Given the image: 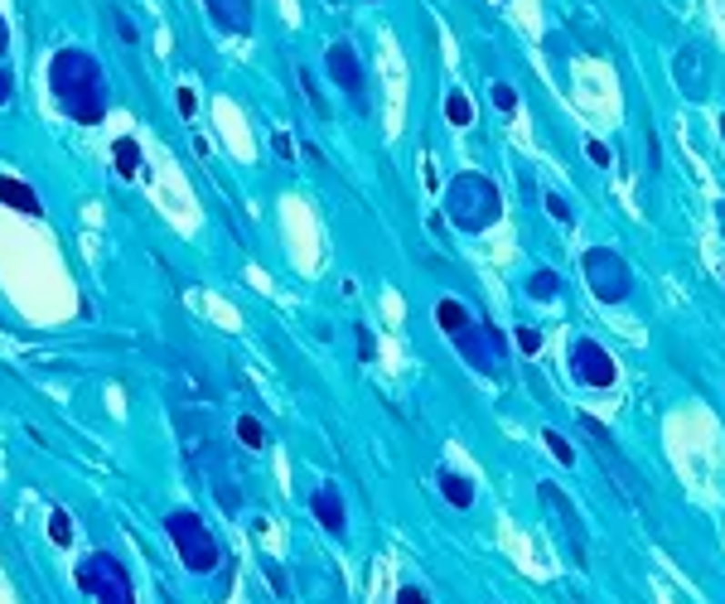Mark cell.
Listing matches in <instances>:
<instances>
[{"label": "cell", "instance_id": "cell-29", "mask_svg": "<svg viewBox=\"0 0 725 604\" xmlns=\"http://www.w3.org/2000/svg\"><path fill=\"white\" fill-rule=\"evenodd\" d=\"M547 213L557 223H570V208H566V198H557V194H547Z\"/></svg>", "mask_w": 725, "mask_h": 604}, {"label": "cell", "instance_id": "cell-3", "mask_svg": "<svg viewBox=\"0 0 725 604\" xmlns=\"http://www.w3.org/2000/svg\"><path fill=\"white\" fill-rule=\"evenodd\" d=\"M580 430L595 440V459H599V469H605V478H609V488L619 493V498L634 508V513H643V518H653V493H648V478L629 464L619 450H614V440L605 436V426L599 421H590V416H580Z\"/></svg>", "mask_w": 725, "mask_h": 604}, {"label": "cell", "instance_id": "cell-11", "mask_svg": "<svg viewBox=\"0 0 725 604\" xmlns=\"http://www.w3.org/2000/svg\"><path fill=\"white\" fill-rule=\"evenodd\" d=\"M455 344H459V353H465V358L479 367V373H498V353H503V338L493 334V329H484V324H465V329L459 334H450Z\"/></svg>", "mask_w": 725, "mask_h": 604}, {"label": "cell", "instance_id": "cell-5", "mask_svg": "<svg viewBox=\"0 0 725 604\" xmlns=\"http://www.w3.org/2000/svg\"><path fill=\"white\" fill-rule=\"evenodd\" d=\"M165 532H169V541H175L179 561L189 566L194 576H208V570L223 561L218 537H213V532L204 528V518H198V513H189V508H175V513L165 518Z\"/></svg>", "mask_w": 725, "mask_h": 604}, {"label": "cell", "instance_id": "cell-21", "mask_svg": "<svg viewBox=\"0 0 725 604\" xmlns=\"http://www.w3.org/2000/svg\"><path fill=\"white\" fill-rule=\"evenodd\" d=\"M528 290H532L537 300H551V296L561 290V276H557V271H537L532 281H528Z\"/></svg>", "mask_w": 725, "mask_h": 604}, {"label": "cell", "instance_id": "cell-17", "mask_svg": "<svg viewBox=\"0 0 725 604\" xmlns=\"http://www.w3.org/2000/svg\"><path fill=\"white\" fill-rule=\"evenodd\" d=\"M112 160H116V169H121V175L131 179L136 169H141V146H136L131 136H121V141H116V150H112Z\"/></svg>", "mask_w": 725, "mask_h": 604}, {"label": "cell", "instance_id": "cell-22", "mask_svg": "<svg viewBox=\"0 0 725 604\" xmlns=\"http://www.w3.org/2000/svg\"><path fill=\"white\" fill-rule=\"evenodd\" d=\"M49 537L58 541V547H68V541H73V522H68L64 508H54V513H49Z\"/></svg>", "mask_w": 725, "mask_h": 604}, {"label": "cell", "instance_id": "cell-28", "mask_svg": "<svg viewBox=\"0 0 725 604\" xmlns=\"http://www.w3.org/2000/svg\"><path fill=\"white\" fill-rule=\"evenodd\" d=\"M175 102H179V116H194V112H198V97H194V87H179V92H175Z\"/></svg>", "mask_w": 725, "mask_h": 604}, {"label": "cell", "instance_id": "cell-30", "mask_svg": "<svg viewBox=\"0 0 725 604\" xmlns=\"http://www.w3.org/2000/svg\"><path fill=\"white\" fill-rule=\"evenodd\" d=\"M267 580H271V590H276V595H290V585H286V570H281V566H267Z\"/></svg>", "mask_w": 725, "mask_h": 604}, {"label": "cell", "instance_id": "cell-9", "mask_svg": "<svg viewBox=\"0 0 725 604\" xmlns=\"http://www.w3.org/2000/svg\"><path fill=\"white\" fill-rule=\"evenodd\" d=\"M672 77H677V87H682L687 102H706V97H711V64H706V54L697 49V44L677 49V58H672Z\"/></svg>", "mask_w": 725, "mask_h": 604}, {"label": "cell", "instance_id": "cell-4", "mask_svg": "<svg viewBox=\"0 0 725 604\" xmlns=\"http://www.w3.org/2000/svg\"><path fill=\"white\" fill-rule=\"evenodd\" d=\"M175 421H179V440H184V455H189V464H194V469H204V464H208L213 484H218V503L227 508V513H237V493H233V484L218 474V436H213V421H208V416H194L189 407H179Z\"/></svg>", "mask_w": 725, "mask_h": 604}, {"label": "cell", "instance_id": "cell-35", "mask_svg": "<svg viewBox=\"0 0 725 604\" xmlns=\"http://www.w3.org/2000/svg\"><path fill=\"white\" fill-rule=\"evenodd\" d=\"M397 604H426V599H421V590H402V595H397Z\"/></svg>", "mask_w": 725, "mask_h": 604}, {"label": "cell", "instance_id": "cell-19", "mask_svg": "<svg viewBox=\"0 0 725 604\" xmlns=\"http://www.w3.org/2000/svg\"><path fill=\"white\" fill-rule=\"evenodd\" d=\"M445 116H450V126H469L474 121V106H469L465 92H450V97H445Z\"/></svg>", "mask_w": 725, "mask_h": 604}, {"label": "cell", "instance_id": "cell-36", "mask_svg": "<svg viewBox=\"0 0 725 604\" xmlns=\"http://www.w3.org/2000/svg\"><path fill=\"white\" fill-rule=\"evenodd\" d=\"M5 49H10V29H5V20H0V58H5Z\"/></svg>", "mask_w": 725, "mask_h": 604}, {"label": "cell", "instance_id": "cell-24", "mask_svg": "<svg viewBox=\"0 0 725 604\" xmlns=\"http://www.w3.org/2000/svg\"><path fill=\"white\" fill-rule=\"evenodd\" d=\"M547 450L557 455L561 464H570V459H576V450H570V445H566V436H557V430H547Z\"/></svg>", "mask_w": 725, "mask_h": 604}, {"label": "cell", "instance_id": "cell-8", "mask_svg": "<svg viewBox=\"0 0 725 604\" xmlns=\"http://www.w3.org/2000/svg\"><path fill=\"white\" fill-rule=\"evenodd\" d=\"M537 498H542L547 518L557 522V537H561V547L570 551V561H576V566H590V547H585V528H580L576 503H570L557 484H537Z\"/></svg>", "mask_w": 725, "mask_h": 604}, {"label": "cell", "instance_id": "cell-23", "mask_svg": "<svg viewBox=\"0 0 725 604\" xmlns=\"http://www.w3.org/2000/svg\"><path fill=\"white\" fill-rule=\"evenodd\" d=\"M300 87H305V97H310L315 112H319V116H329V102L319 97V87H315V73H310V68H300Z\"/></svg>", "mask_w": 725, "mask_h": 604}, {"label": "cell", "instance_id": "cell-12", "mask_svg": "<svg viewBox=\"0 0 725 604\" xmlns=\"http://www.w3.org/2000/svg\"><path fill=\"white\" fill-rule=\"evenodd\" d=\"M324 64H329V77L338 87L348 92V97H358V106H363V92H368V83H363V64H358V54H353V44H329V54H324Z\"/></svg>", "mask_w": 725, "mask_h": 604}, {"label": "cell", "instance_id": "cell-27", "mask_svg": "<svg viewBox=\"0 0 725 604\" xmlns=\"http://www.w3.org/2000/svg\"><path fill=\"white\" fill-rule=\"evenodd\" d=\"M518 348H522V353H537V348H542V334L522 324V329H518Z\"/></svg>", "mask_w": 725, "mask_h": 604}, {"label": "cell", "instance_id": "cell-38", "mask_svg": "<svg viewBox=\"0 0 725 604\" xmlns=\"http://www.w3.org/2000/svg\"><path fill=\"white\" fill-rule=\"evenodd\" d=\"M720 136H725V116H720Z\"/></svg>", "mask_w": 725, "mask_h": 604}, {"label": "cell", "instance_id": "cell-25", "mask_svg": "<svg viewBox=\"0 0 725 604\" xmlns=\"http://www.w3.org/2000/svg\"><path fill=\"white\" fill-rule=\"evenodd\" d=\"M493 106H498V112H513V106H518V92L508 87V83H493Z\"/></svg>", "mask_w": 725, "mask_h": 604}, {"label": "cell", "instance_id": "cell-31", "mask_svg": "<svg viewBox=\"0 0 725 604\" xmlns=\"http://www.w3.org/2000/svg\"><path fill=\"white\" fill-rule=\"evenodd\" d=\"M15 97V73L10 68H0V106H5Z\"/></svg>", "mask_w": 725, "mask_h": 604}, {"label": "cell", "instance_id": "cell-34", "mask_svg": "<svg viewBox=\"0 0 725 604\" xmlns=\"http://www.w3.org/2000/svg\"><path fill=\"white\" fill-rule=\"evenodd\" d=\"M358 353H363V358H373V338H368L363 324H358Z\"/></svg>", "mask_w": 725, "mask_h": 604}, {"label": "cell", "instance_id": "cell-13", "mask_svg": "<svg viewBox=\"0 0 725 604\" xmlns=\"http://www.w3.org/2000/svg\"><path fill=\"white\" fill-rule=\"evenodd\" d=\"M208 20L223 29V35H252L257 20V0H204Z\"/></svg>", "mask_w": 725, "mask_h": 604}, {"label": "cell", "instance_id": "cell-7", "mask_svg": "<svg viewBox=\"0 0 725 604\" xmlns=\"http://www.w3.org/2000/svg\"><path fill=\"white\" fill-rule=\"evenodd\" d=\"M78 585L97 599V604H136L131 595V580H126V566L106 551H92L87 561L78 566Z\"/></svg>", "mask_w": 725, "mask_h": 604}, {"label": "cell", "instance_id": "cell-20", "mask_svg": "<svg viewBox=\"0 0 725 604\" xmlns=\"http://www.w3.org/2000/svg\"><path fill=\"white\" fill-rule=\"evenodd\" d=\"M237 440L247 450H261V445H267V430H261L257 416H237Z\"/></svg>", "mask_w": 725, "mask_h": 604}, {"label": "cell", "instance_id": "cell-15", "mask_svg": "<svg viewBox=\"0 0 725 604\" xmlns=\"http://www.w3.org/2000/svg\"><path fill=\"white\" fill-rule=\"evenodd\" d=\"M0 204H10V208H20L25 218H39V198H35V189H29L25 179H10V175H0Z\"/></svg>", "mask_w": 725, "mask_h": 604}, {"label": "cell", "instance_id": "cell-1", "mask_svg": "<svg viewBox=\"0 0 725 604\" xmlns=\"http://www.w3.org/2000/svg\"><path fill=\"white\" fill-rule=\"evenodd\" d=\"M49 87H54L58 106L73 121H83V126H97L106 116V77L87 49H58L49 64Z\"/></svg>", "mask_w": 725, "mask_h": 604}, {"label": "cell", "instance_id": "cell-37", "mask_svg": "<svg viewBox=\"0 0 725 604\" xmlns=\"http://www.w3.org/2000/svg\"><path fill=\"white\" fill-rule=\"evenodd\" d=\"M716 218H720V232H725V204H720V208H716Z\"/></svg>", "mask_w": 725, "mask_h": 604}, {"label": "cell", "instance_id": "cell-16", "mask_svg": "<svg viewBox=\"0 0 725 604\" xmlns=\"http://www.w3.org/2000/svg\"><path fill=\"white\" fill-rule=\"evenodd\" d=\"M440 493L455 508H469L474 503V484H469V478H459V474H450V469H440Z\"/></svg>", "mask_w": 725, "mask_h": 604}, {"label": "cell", "instance_id": "cell-32", "mask_svg": "<svg viewBox=\"0 0 725 604\" xmlns=\"http://www.w3.org/2000/svg\"><path fill=\"white\" fill-rule=\"evenodd\" d=\"M276 155H281V160H290V155H296V146H290L286 131H276Z\"/></svg>", "mask_w": 725, "mask_h": 604}, {"label": "cell", "instance_id": "cell-6", "mask_svg": "<svg viewBox=\"0 0 725 604\" xmlns=\"http://www.w3.org/2000/svg\"><path fill=\"white\" fill-rule=\"evenodd\" d=\"M580 267H585V286H590L595 300H605V305L629 300V290H634V276H629L624 257L614 252V247H590V252L580 257Z\"/></svg>", "mask_w": 725, "mask_h": 604}, {"label": "cell", "instance_id": "cell-10", "mask_svg": "<svg viewBox=\"0 0 725 604\" xmlns=\"http://www.w3.org/2000/svg\"><path fill=\"white\" fill-rule=\"evenodd\" d=\"M570 373H576L585 387H614L619 367H614V358L595 344V338H580V344L570 348Z\"/></svg>", "mask_w": 725, "mask_h": 604}, {"label": "cell", "instance_id": "cell-2", "mask_svg": "<svg viewBox=\"0 0 725 604\" xmlns=\"http://www.w3.org/2000/svg\"><path fill=\"white\" fill-rule=\"evenodd\" d=\"M445 213L459 232H484L503 218V198L493 189V179L479 169H465V175L450 179V194H445Z\"/></svg>", "mask_w": 725, "mask_h": 604}, {"label": "cell", "instance_id": "cell-18", "mask_svg": "<svg viewBox=\"0 0 725 604\" xmlns=\"http://www.w3.org/2000/svg\"><path fill=\"white\" fill-rule=\"evenodd\" d=\"M436 319H440V329H445V334H459V329L469 324L465 305H455V300H440V305H436Z\"/></svg>", "mask_w": 725, "mask_h": 604}, {"label": "cell", "instance_id": "cell-26", "mask_svg": "<svg viewBox=\"0 0 725 604\" xmlns=\"http://www.w3.org/2000/svg\"><path fill=\"white\" fill-rule=\"evenodd\" d=\"M112 25H116V39H121V44H136V25H131L121 10H112Z\"/></svg>", "mask_w": 725, "mask_h": 604}, {"label": "cell", "instance_id": "cell-33", "mask_svg": "<svg viewBox=\"0 0 725 604\" xmlns=\"http://www.w3.org/2000/svg\"><path fill=\"white\" fill-rule=\"evenodd\" d=\"M585 150H590V160H595V165H609V150L599 146V141H590V146H585Z\"/></svg>", "mask_w": 725, "mask_h": 604}, {"label": "cell", "instance_id": "cell-14", "mask_svg": "<svg viewBox=\"0 0 725 604\" xmlns=\"http://www.w3.org/2000/svg\"><path fill=\"white\" fill-rule=\"evenodd\" d=\"M310 508H315V518H319V528H329L334 537L348 528V513H344V498H338V488L334 484H319L315 488V498H310Z\"/></svg>", "mask_w": 725, "mask_h": 604}]
</instances>
